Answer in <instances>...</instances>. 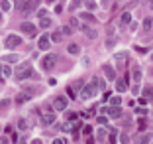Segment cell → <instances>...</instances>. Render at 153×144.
Returning a JSON list of instances; mask_svg holds the SVG:
<instances>
[{
	"mask_svg": "<svg viewBox=\"0 0 153 144\" xmlns=\"http://www.w3.org/2000/svg\"><path fill=\"white\" fill-rule=\"evenodd\" d=\"M16 77H18V81H24V79L36 77V73L32 71V65L26 61V63H22V65H18V69H16Z\"/></svg>",
	"mask_w": 153,
	"mask_h": 144,
	"instance_id": "obj_1",
	"label": "cell"
},
{
	"mask_svg": "<svg viewBox=\"0 0 153 144\" xmlns=\"http://www.w3.org/2000/svg\"><path fill=\"white\" fill-rule=\"evenodd\" d=\"M10 8H12V4H10V0H2V2H0V12H2V10H4V12H8Z\"/></svg>",
	"mask_w": 153,
	"mask_h": 144,
	"instance_id": "obj_26",
	"label": "cell"
},
{
	"mask_svg": "<svg viewBox=\"0 0 153 144\" xmlns=\"http://www.w3.org/2000/svg\"><path fill=\"white\" fill-rule=\"evenodd\" d=\"M92 87H94L96 91H104L106 89V83H104L102 77H92Z\"/></svg>",
	"mask_w": 153,
	"mask_h": 144,
	"instance_id": "obj_9",
	"label": "cell"
},
{
	"mask_svg": "<svg viewBox=\"0 0 153 144\" xmlns=\"http://www.w3.org/2000/svg\"><path fill=\"white\" fill-rule=\"evenodd\" d=\"M41 65H43L45 71H49V69H53L55 65H57V54H47L43 57V61H41Z\"/></svg>",
	"mask_w": 153,
	"mask_h": 144,
	"instance_id": "obj_2",
	"label": "cell"
},
{
	"mask_svg": "<svg viewBox=\"0 0 153 144\" xmlns=\"http://www.w3.org/2000/svg\"><path fill=\"white\" fill-rule=\"evenodd\" d=\"M143 97H145V99L151 97V87H145V89H143Z\"/></svg>",
	"mask_w": 153,
	"mask_h": 144,
	"instance_id": "obj_35",
	"label": "cell"
},
{
	"mask_svg": "<svg viewBox=\"0 0 153 144\" xmlns=\"http://www.w3.org/2000/svg\"><path fill=\"white\" fill-rule=\"evenodd\" d=\"M8 105H10V99H2L0 101V109H6Z\"/></svg>",
	"mask_w": 153,
	"mask_h": 144,
	"instance_id": "obj_36",
	"label": "cell"
},
{
	"mask_svg": "<svg viewBox=\"0 0 153 144\" xmlns=\"http://www.w3.org/2000/svg\"><path fill=\"white\" fill-rule=\"evenodd\" d=\"M104 136H106V130H104V128H98V140H104Z\"/></svg>",
	"mask_w": 153,
	"mask_h": 144,
	"instance_id": "obj_39",
	"label": "cell"
},
{
	"mask_svg": "<svg viewBox=\"0 0 153 144\" xmlns=\"http://www.w3.org/2000/svg\"><path fill=\"white\" fill-rule=\"evenodd\" d=\"M131 77H134V81H135V83H140V81H141V77H143V75H141V69H140V67H135L134 71H131Z\"/></svg>",
	"mask_w": 153,
	"mask_h": 144,
	"instance_id": "obj_21",
	"label": "cell"
},
{
	"mask_svg": "<svg viewBox=\"0 0 153 144\" xmlns=\"http://www.w3.org/2000/svg\"><path fill=\"white\" fill-rule=\"evenodd\" d=\"M149 140H151L149 134H140L137 138H135V142H137V144H149Z\"/></svg>",
	"mask_w": 153,
	"mask_h": 144,
	"instance_id": "obj_22",
	"label": "cell"
},
{
	"mask_svg": "<svg viewBox=\"0 0 153 144\" xmlns=\"http://www.w3.org/2000/svg\"><path fill=\"white\" fill-rule=\"evenodd\" d=\"M37 4H39V0H27L26 4H24V16H26V18H30V16H32L33 12H36L37 10Z\"/></svg>",
	"mask_w": 153,
	"mask_h": 144,
	"instance_id": "obj_3",
	"label": "cell"
},
{
	"mask_svg": "<svg viewBox=\"0 0 153 144\" xmlns=\"http://www.w3.org/2000/svg\"><path fill=\"white\" fill-rule=\"evenodd\" d=\"M69 26H71V28H81V20H79V18H71V20H69Z\"/></svg>",
	"mask_w": 153,
	"mask_h": 144,
	"instance_id": "obj_29",
	"label": "cell"
},
{
	"mask_svg": "<svg viewBox=\"0 0 153 144\" xmlns=\"http://www.w3.org/2000/svg\"><path fill=\"white\" fill-rule=\"evenodd\" d=\"M110 105H112V107H120V105H122V97H120V95L110 97Z\"/></svg>",
	"mask_w": 153,
	"mask_h": 144,
	"instance_id": "obj_25",
	"label": "cell"
},
{
	"mask_svg": "<svg viewBox=\"0 0 153 144\" xmlns=\"http://www.w3.org/2000/svg\"><path fill=\"white\" fill-rule=\"evenodd\" d=\"M67 50H69V54L76 55V54H79V51H81V47H79V45H76V44H69V47H67Z\"/></svg>",
	"mask_w": 153,
	"mask_h": 144,
	"instance_id": "obj_27",
	"label": "cell"
},
{
	"mask_svg": "<svg viewBox=\"0 0 153 144\" xmlns=\"http://www.w3.org/2000/svg\"><path fill=\"white\" fill-rule=\"evenodd\" d=\"M94 95H96V89L92 85H86V87H82V91H81L79 97H81L82 101H86V99H90V97H94Z\"/></svg>",
	"mask_w": 153,
	"mask_h": 144,
	"instance_id": "obj_6",
	"label": "cell"
},
{
	"mask_svg": "<svg viewBox=\"0 0 153 144\" xmlns=\"http://www.w3.org/2000/svg\"><path fill=\"white\" fill-rule=\"evenodd\" d=\"M53 144H65V140H61V138H55V140H53Z\"/></svg>",
	"mask_w": 153,
	"mask_h": 144,
	"instance_id": "obj_46",
	"label": "cell"
},
{
	"mask_svg": "<svg viewBox=\"0 0 153 144\" xmlns=\"http://www.w3.org/2000/svg\"><path fill=\"white\" fill-rule=\"evenodd\" d=\"M63 130L65 132H67V130H73V124H71V122H65V124H63Z\"/></svg>",
	"mask_w": 153,
	"mask_h": 144,
	"instance_id": "obj_42",
	"label": "cell"
},
{
	"mask_svg": "<svg viewBox=\"0 0 153 144\" xmlns=\"http://www.w3.org/2000/svg\"><path fill=\"white\" fill-rule=\"evenodd\" d=\"M116 91H118V93H124V91H128V83L124 81V79H116Z\"/></svg>",
	"mask_w": 153,
	"mask_h": 144,
	"instance_id": "obj_16",
	"label": "cell"
},
{
	"mask_svg": "<svg viewBox=\"0 0 153 144\" xmlns=\"http://www.w3.org/2000/svg\"><path fill=\"white\" fill-rule=\"evenodd\" d=\"M145 126H147V124H145V118H141V121H140V130H145Z\"/></svg>",
	"mask_w": 153,
	"mask_h": 144,
	"instance_id": "obj_43",
	"label": "cell"
},
{
	"mask_svg": "<svg viewBox=\"0 0 153 144\" xmlns=\"http://www.w3.org/2000/svg\"><path fill=\"white\" fill-rule=\"evenodd\" d=\"M32 97H27L26 93H18V97H16V103L18 105H22V103H26V101H30Z\"/></svg>",
	"mask_w": 153,
	"mask_h": 144,
	"instance_id": "obj_23",
	"label": "cell"
},
{
	"mask_svg": "<svg viewBox=\"0 0 153 144\" xmlns=\"http://www.w3.org/2000/svg\"><path fill=\"white\" fill-rule=\"evenodd\" d=\"M140 89H141L140 85H134V87H131V93H134V95H140Z\"/></svg>",
	"mask_w": 153,
	"mask_h": 144,
	"instance_id": "obj_41",
	"label": "cell"
},
{
	"mask_svg": "<svg viewBox=\"0 0 153 144\" xmlns=\"http://www.w3.org/2000/svg\"><path fill=\"white\" fill-rule=\"evenodd\" d=\"M120 142L122 144H128V142H130V134H128V132H124V134H122V138H120Z\"/></svg>",
	"mask_w": 153,
	"mask_h": 144,
	"instance_id": "obj_32",
	"label": "cell"
},
{
	"mask_svg": "<svg viewBox=\"0 0 153 144\" xmlns=\"http://www.w3.org/2000/svg\"><path fill=\"white\" fill-rule=\"evenodd\" d=\"M18 128H20V130H26V128H30V122H27V118H20V121H18Z\"/></svg>",
	"mask_w": 153,
	"mask_h": 144,
	"instance_id": "obj_24",
	"label": "cell"
},
{
	"mask_svg": "<svg viewBox=\"0 0 153 144\" xmlns=\"http://www.w3.org/2000/svg\"><path fill=\"white\" fill-rule=\"evenodd\" d=\"M110 142L116 144V132H112V134H110Z\"/></svg>",
	"mask_w": 153,
	"mask_h": 144,
	"instance_id": "obj_45",
	"label": "cell"
},
{
	"mask_svg": "<svg viewBox=\"0 0 153 144\" xmlns=\"http://www.w3.org/2000/svg\"><path fill=\"white\" fill-rule=\"evenodd\" d=\"M14 4L18 10H24V4H26V0H14Z\"/></svg>",
	"mask_w": 153,
	"mask_h": 144,
	"instance_id": "obj_31",
	"label": "cell"
},
{
	"mask_svg": "<svg viewBox=\"0 0 153 144\" xmlns=\"http://www.w3.org/2000/svg\"><path fill=\"white\" fill-rule=\"evenodd\" d=\"M81 30L85 32L90 40H96V36H98V34H96V30H92V28H88V26H81Z\"/></svg>",
	"mask_w": 153,
	"mask_h": 144,
	"instance_id": "obj_15",
	"label": "cell"
},
{
	"mask_svg": "<svg viewBox=\"0 0 153 144\" xmlns=\"http://www.w3.org/2000/svg\"><path fill=\"white\" fill-rule=\"evenodd\" d=\"M10 75H12L10 65H8V63H2V65H0V81H4L6 77H10Z\"/></svg>",
	"mask_w": 153,
	"mask_h": 144,
	"instance_id": "obj_8",
	"label": "cell"
},
{
	"mask_svg": "<svg viewBox=\"0 0 153 144\" xmlns=\"http://www.w3.org/2000/svg\"><path fill=\"white\" fill-rule=\"evenodd\" d=\"M37 16H39V20L41 18H47V10H37Z\"/></svg>",
	"mask_w": 153,
	"mask_h": 144,
	"instance_id": "obj_38",
	"label": "cell"
},
{
	"mask_svg": "<svg viewBox=\"0 0 153 144\" xmlns=\"http://www.w3.org/2000/svg\"><path fill=\"white\" fill-rule=\"evenodd\" d=\"M61 34H67L69 36V34H73V28L71 26H63V32H61Z\"/></svg>",
	"mask_w": 153,
	"mask_h": 144,
	"instance_id": "obj_37",
	"label": "cell"
},
{
	"mask_svg": "<svg viewBox=\"0 0 153 144\" xmlns=\"http://www.w3.org/2000/svg\"><path fill=\"white\" fill-rule=\"evenodd\" d=\"M108 115L112 118H120L122 117V107H108Z\"/></svg>",
	"mask_w": 153,
	"mask_h": 144,
	"instance_id": "obj_13",
	"label": "cell"
},
{
	"mask_svg": "<svg viewBox=\"0 0 153 144\" xmlns=\"http://www.w3.org/2000/svg\"><path fill=\"white\" fill-rule=\"evenodd\" d=\"M55 12H57V14H61V12H63V6H61V4H57V6H55Z\"/></svg>",
	"mask_w": 153,
	"mask_h": 144,
	"instance_id": "obj_44",
	"label": "cell"
},
{
	"mask_svg": "<svg viewBox=\"0 0 153 144\" xmlns=\"http://www.w3.org/2000/svg\"><path fill=\"white\" fill-rule=\"evenodd\" d=\"M0 144H8V138H0Z\"/></svg>",
	"mask_w": 153,
	"mask_h": 144,
	"instance_id": "obj_48",
	"label": "cell"
},
{
	"mask_svg": "<svg viewBox=\"0 0 153 144\" xmlns=\"http://www.w3.org/2000/svg\"><path fill=\"white\" fill-rule=\"evenodd\" d=\"M81 2H82V0H73V4L69 6V10H75V8H79V6H81Z\"/></svg>",
	"mask_w": 153,
	"mask_h": 144,
	"instance_id": "obj_33",
	"label": "cell"
},
{
	"mask_svg": "<svg viewBox=\"0 0 153 144\" xmlns=\"http://www.w3.org/2000/svg\"><path fill=\"white\" fill-rule=\"evenodd\" d=\"M41 121H43L45 126H51V124H55V121H57V118H55L53 113H47V115H43V118H41Z\"/></svg>",
	"mask_w": 153,
	"mask_h": 144,
	"instance_id": "obj_12",
	"label": "cell"
},
{
	"mask_svg": "<svg viewBox=\"0 0 153 144\" xmlns=\"http://www.w3.org/2000/svg\"><path fill=\"white\" fill-rule=\"evenodd\" d=\"M0 22H2V12H0Z\"/></svg>",
	"mask_w": 153,
	"mask_h": 144,
	"instance_id": "obj_49",
	"label": "cell"
},
{
	"mask_svg": "<svg viewBox=\"0 0 153 144\" xmlns=\"http://www.w3.org/2000/svg\"><path fill=\"white\" fill-rule=\"evenodd\" d=\"M126 57H128L126 54H118V55H116V63H118V67H124V65H126Z\"/></svg>",
	"mask_w": 153,
	"mask_h": 144,
	"instance_id": "obj_20",
	"label": "cell"
},
{
	"mask_svg": "<svg viewBox=\"0 0 153 144\" xmlns=\"http://www.w3.org/2000/svg\"><path fill=\"white\" fill-rule=\"evenodd\" d=\"M143 30H145V32L151 30V16H147V18L143 20Z\"/></svg>",
	"mask_w": 153,
	"mask_h": 144,
	"instance_id": "obj_30",
	"label": "cell"
},
{
	"mask_svg": "<svg viewBox=\"0 0 153 144\" xmlns=\"http://www.w3.org/2000/svg\"><path fill=\"white\" fill-rule=\"evenodd\" d=\"M130 24H131V14L124 12V14H122V26H130Z\"/></svg>",
	"mask_w": 153,
	"mask_h": 144,
	"instance_id": "obj_19",
	"label": "cell"
},
{
	"mask_svg": "<svg viewBox=\"0 0 153 144\" xmlns=\"http://www.w3.org/2000/svg\"><path fill=\"white\" fill-rule=\"evenodd\" d=\"M114 44H116V38H108V40H106V47H112Z\"/></svg>",
	"mask_w": 153,
	"mask_h": 144,
	"instance_id": "obj_34",
	"label": "cell"
},
{
	"mask_svg": "<svg viewBox=\"0 0 153 144\" xmlns=\"http://www.w3.org/2000/svg\"><path fill=\"white\" fill-rule=\"evenodd\" d=\"M49 40L53 41V44H61V41H63V34H61V32H51Z\"/></svg>",
	"mask_w": 153,
	"mask_h": 144,
	"instance_id": "obj_17",
	"label": "cell"
},
{
	"mask_svg": "<svg viewBox=\"0 0 153 144\" xmlns=\"http://www.w3.org/2000/svg\"><path fill=\"white\" fill-rule=\"evenodd\" d=\"M67 97H55L53 99V111H67Z\"/></svg>",
	"mask_w": 153,
	"mask_h": 144,
	"instance_id": "obj_5",
	"label": "cell"
},
{
	"mask_svg": "<svg viewBox=\"0 0 153 144\" xmlns=\"http://www.w3.org/2000/svg\"><path fill=\"white\" fill-rule=\"evenodd\" d=\"M20 30L26 32V34H36V24H32V22H24V24H20Z\"/></svg>",
	"mask_w": 153,
	"mask_h": 144,
	"instance_id": "obj_10",
	"label": "cell"
},
{
	"mask_svg": "<svg viewBox=\"0 0 153 144\" xmlns=\"http://www.w3.org/2000/svg\"><path fill=\"white\" fill-rule=\"evenodd\" d=\"M20 61V55H16V54H8V55H4V63H18Z\"/></svg>",
	"mask_w": 153,
	"mask_h": 144,
	"instance_id": "obj_18",
	"label": "cell"
},
{
	"mask_svg": "<svg viewBox=\"0 0 153 144\" xmlns=\"http://www.w3.org/2000/svg\"><path fill=\"white\" fill-rule=\"evenodd\" d=\"M32 144H43V142H41L39 138H36V140H32Z\"/></svg>",
	"mask_w": 153,
	"mask_h": 144,
	"instance_id": "obj_47",
	"label": "cell"
},
{
	"mask_svg": "<svg viewBox=\"0 0 153 144\" xmlns=\"http://www.w3.org/2000/svg\"><path fill=\"white\" fill-rule=\"evenodd\" d=\"M37 45H39V50H49L51 47V40H49V36H47V34H43V36L39 38V41H37Z\"/></svg>",
	"mask_w": 153,
	"mask_h": 144,
	"instance_id": "obj_7",
	"label": "cell"
},
{
	"mask_svg": "<svg viewBox=\"0 0 153 144\" xmlns=\"http://www.w3.org/2000/svg\"><path fill=\"white\" fill-rule=\"evenodd\" d=\"M39 28H45V30H47V28H51V20L49 18H41L39 20Z\"/></svg>",
	"mask_w": 153,
	"mask_h": 144,
	"instance_id": "obj_28",
	"label": "cell"
},
{
	"mask_svg": "<svg viewBox=\"0 0 153 144\" xmlns=\"http://www.w3.org/2000/svg\"><path fill=\"white\" fill-rule=\"evenodd\" d=\"M96 121H98V124H106L108 118H106V117H96Z\"/></svg>",
	"mask_w": 153,
	"mask_h": 144,
	"instance_id": "obj_40",
	"label": "cell"
},
{
	"mask_svg": "<svg viewBox=\"0 0 153 144\" xmlns=\"http://www.w3.org/2000/svg\"><path fill=\"white\" fill-rule=\"evenodd\" d=\"M81 20H82V22H90V24H96V22H98V20H96V16H92L90 12H82L81 14Z\"/></svg>",
	"mask_w": 153,
	"mask_h": 144,
	"instance_id": "obj_14",
	"label": "cell"
},
{
	"mask_svg": "<svg viewBox=\"0 0 153 144\" xmlns=\"http://www.w3.org/2000/svg\"><path fill=\"white\" fill-rule=\"evenodd\" d=\"M20 44H22V40H20V36H16V34H10V36L4 40V45L8 47V50H16Z\"/></svg>",
	"mask_w": 153,
	"mask_h": 144,
	"instance_id": "obj_4",
	"label": "cell"
},
{
	"mask_svg": "<svg viewBox=\"0 0 153 144\" xmlns=\"http://www.w3.org/2000/svg\"><path fill=\"white\" fill-rule=\"evenodd\" d=\"M102 71L106 73V77H108V79H112V81L116 79V73H114V67H112V65H108V63H104V65H102Z\"/></svg>",
	"mask_w": 153,
	"mask_h": 144,
	"instance_id": "obj_11",
	"label": "cell"
},
{
	"mask_svg": "<svg viewBox=\"0 0 153 144\" xmlns=\"http://www.w3.org/2000/svg\"><path fill=\"white\" fill-rule=\"evenodd\" d=\"M47 2H49V4H51V2H55V0H47Z\"/></svg>",
	"mask_w": 153,
	"mask_h": 144,
	"instance_id": "obj_50",
	"label": "cell"
}]
</instances>
